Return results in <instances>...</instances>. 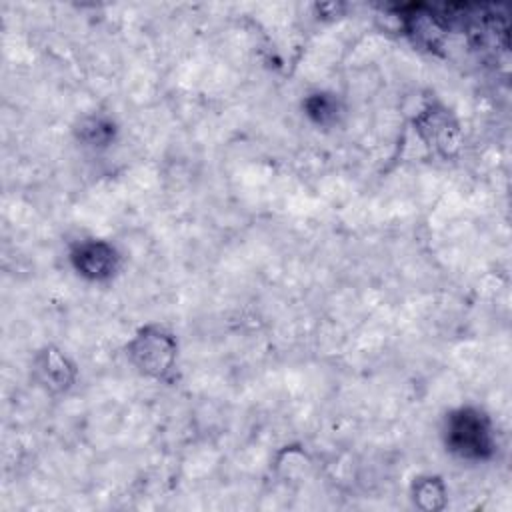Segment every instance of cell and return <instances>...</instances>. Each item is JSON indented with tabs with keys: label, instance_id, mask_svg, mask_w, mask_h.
<instances>
[{
	"label": "cell",
	"instance_id": "6",
	"mask_svg": "<svg viewBox=\"0 0 512 512\" xmlns=\"http://www.w3.org/2000/svg\"><path fill=\"white\" fill-rule=\"evenodd\" d=\"M414 502L424 510H438L444 506L446 492L440 478H418L412 488Z\"/></svg>",
	"mask_w": 512,
	"mask_h": 512
},
{
	"label": "cell",
	"instance_id": "1",
	"mask_svg": "<svg viewBox=\"0 0 512 512\" xmlns=\"http://www.w3.org/2000/svg\"><path fill=\"white\" fill-rule=\"evenodd\" d=\"M446 444L450 452L460 458H488L494 448L490 420L476 408H460L452 412L446 424Z\"/></svg>",
	"mask_w": 512,
	"mask_h": 512
},
{
	"label": "cell",
	"instance_id": "4",
	"mask_svg": "<svg viewBox=\"0 0 512 512\" xmlns=\"http://www.w3.org/2000/svg\"><path fill=\"white\" fill-rule=\"evenodd\" d=\"M74 268L90 280H106L118 266L116 250L100 240L84 242L72 252Z\"/></svg>",
	"mask_w": 512,
	"mask_h": 512
},
{
	"label": "cell",
	"instance_id": "5",
	"mask_svg": "<svg viewBox=\"0 0 512 512\" xmlns=\"http://www.w3.org/2000/svg\"><path fill=\"white\" fill-rule=\"evenodd\" d=\"M36 370L42 382L52 390H64L74 378V370L58 350H44L36 360Z\"/></svg>",
	"mask_w": 512,
	"mask_h": 512
},
{
	"label": "cell",
	"instance_id": "2",
	"mask_svg": "<svg viewBox=\"0 0 512 512\" xmlns=\"http://www.w3.org/2000/svg\"><path fill=\"white\" fill-rule=\"evenodd\" d=\"M130 356L134 364L152 376H162L170 370L176 358V342L162 328H144L130 342Z\"/></svg>",
	"mask_w": 512,
	"mask_h": 512
},
{
	"label": "cell",
	"instance_id": "7",
	"mask_svg": "<svg viewBox=\"0 0 512 512\" xmlns=\"http://www.w3.org/2000/svg\"><path fill=\"white\" fill-rule=\"evenodd\" d=\"M306 110H308V116L318 124H328L336 118L338 104L326 94H314L306 100Z\"/></svg>",
	"mask_w": 512,
	"mask_h": 512
},
{
	"label": "cell",
	"instance_id": "3",
	"mask_svg": "<svg viewBox=\"0 0 512 512\" xmlns=\"http://www.w3.org/2000/svg\"><path fill=\"white\" fill-rule=\"evenodd\" d=\"M416 128L422 134V138L444 156L456 152L460 146L458 124L454 122V118L446 108H440V106L426 108L418 116Z\"/></svg>",
	"mask_w": 512,
	"mask_h": 512
}]
</instances>
